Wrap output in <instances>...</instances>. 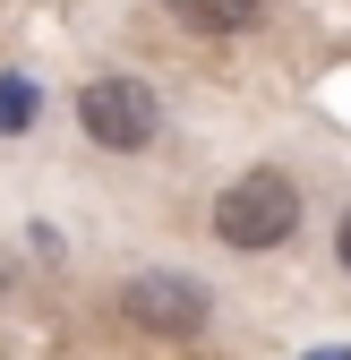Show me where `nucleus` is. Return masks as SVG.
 I'll return each mask as SVG.
<instances>
[{"label": "nucleus", "instance_id": "obj_1", "mask_svg": "<svg viewBox=\"0 0 351 360\" xmlns=\"http://www.w3.org/2000/svg\"><path fill=\"white\" fill-rule=\"evenodd\" d=\"M291 232H300V189H291V172H274V163L240 172L232 189L214 198V240L240 249V257H266V249H283Z\"/></svg>", "mask_w": 351, "mask_h": 360}, {"label": "nucleus", "instance_id": "obj_2", "mask_svg": "<svg viewBox=\"0 0 351 360\" xmlns=\"http://www.w3.org/2000/svg\"><path fill=\"white\" fill-rule=\"evenodd\" d=\"M77 129L103 155H146L154 129H163V95H154L146 77H128V69H103V77L77 86Z\"/></svg>", "mask_w": 351, "mask_h": 360}, {"label": "nucleus", "instance_id": "obj_3", "mask_svg": "<svg viewBox=\"0 0 351 360\" xmlns=\"http://www.w3.org/2000/svg\"><path fill=\"white\" fill-rule=\"evenodd\" d=\"M120 318L138 335H163V343H189L214 326V292L197 275H180V266H146V275L120 283Z\"/></svg>", "mask_w": 351, "mask_h": 360}, {"label": "nucleus", "instance_id": "obj_4", "mask_svg": "<svg viewBox=\"0 0 351 360\" xmlns=\"http://www.w3.org/2000/svg\"><path fill=\"white\" fill-rule=\"evenodd\" d=\"M197 34H249L257 26V0H171Z\"/></svg>", "mask_w": 351, "mask_h": 360}, {"label": "nucleus", "instance_id": "obj_5", "mask_svg": "<svg viewBox=\"0 0 351 360\" xmlns=\"http://www.w3.org/2000/svg\"><path fill=\"white\" fill-rule=\"evenodd\" d=\"M34 120V86L26 77H0V129H26Z\"/></svg>", "mask_w": 351, "mask_h": 360}, {"label": "nucleus", "instance_id": "obj_6", "mask_svg": "<svg viewBox=\"0 0 351 360\" xmlns=\"http://www.w3.org/2000/svg\"><path fill=\"white\" fill-rule=\"evenodd\" d=\"M334 257H343V275H351V206H343V223H334Z\"/></svg>", "mask_w": 351, "mask_h": 360}, {"label": "nucleus", "instance_id": "obj_7", "mask_svg": "<svg viewBox=\"0 0 351 360\" xmlns=\"http://www.w3.org/2000/svg\"><path fill=\"white\" fill-rule=\"evenodd\" d=\"M309 360H351V352H309Z\"/></svg>", "mask_w": 351, "mask_h": 360}]
</instances>
